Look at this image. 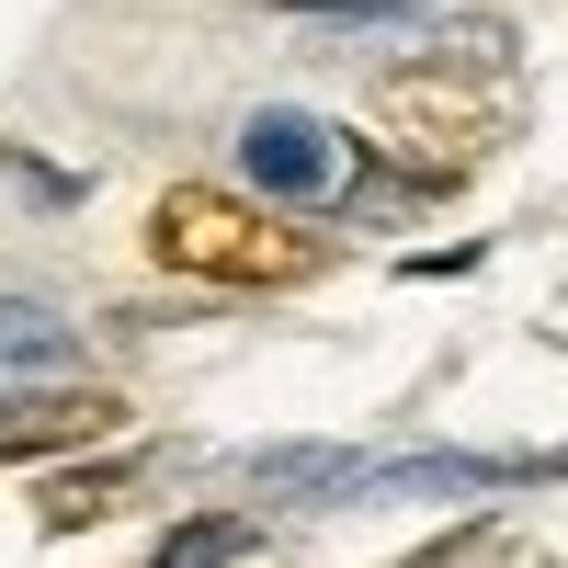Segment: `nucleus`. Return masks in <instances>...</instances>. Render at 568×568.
<instances>
[{"mask_svg": "<svg viewBox=\"0 0 568 568\" xmlns=\"http://www.w3.org/2000/svg\"><path fill=\"white\" fill-rule=\"evenodd\" d=\"M240 160H251V182H262V205H318V194H342L353 136H329V125L296 114V103H262V114L240 125Z\"/></svg>", "mask_w": 568, "mask_h": 568, "instance_id": "3", "label": "nucleus"}, {"mask_svg": "<svg viewBox=\"0 0 568 568\" xmlns=\"http://www.w3.org/2000/svg\"><path fill=\"white\" fill-rule=\"evenodd\" d=\"M80 353V329L58 307H34V296H0V375H69Z\"/></svg>", "mask_w": 568, "mask_h": 568, "instance_id": "6", "label": "nucleus"}, {"mask_svg": "<svg viewBox=\"0 0 568 568\" xmlns=\"http://www.w3.org/2000/svg\"><path fill=\"white\" fill-rule=\"evenodd\" d=\"M455 535H466V524H455ZM455 535H433V546H409L398 568H444V557H455Z\"/></svg>", "mask_w": 568, "mask_h": 568, "instance_id": "11", "label": "nucleus"}, {"mask_svg": "<svg viewBox=\"0 0 568 568\" xmlns=\"http://www.w3.org/2000/svg\"><path fill=\"white\" fill-rule=\"evenodd\" d=\"M466 12H489V0H466Z\"/></svg>", "mask_w": 568, "mask_h": 568, "instance_id": "13", "label": "nucleus"}, {"mask_svg": "<svg viewBox=\"0 0 568 568\" xmlns=\"http://www.w3.org/2000/svg\"><path fill=\"white\" fill-rule=\"evenodd\" d=\"M114 433H125V398H114V387H58V375L0 387V466H23V455H80V444H114Z\"/></svg>", "mask_w": 568, "mask_h": 568, "instance_id": "4", "label": "nucleus"}, {"mask_svg": "<svg viewBox=\"0 0 568 568\" xmlns=\"http://www.w3.org/2000/svg\"><path fill=\"white\" fill-rule=\"evenodd\" d=\"M125 489H136V466H69V478H45L34 524H45V535H91V524H114V511H125Z\"/></svg>", "mask_w": 568, "mask_h": 568, "instance_id": "5", "label": "nucleus"}, {"mask_svg": "<svg viewBox=\"0 0 568 568\" xmlns=\"http://www.w3.org/2000/svg\"><path fill=\"white\" fill-rule=\"evenodd\" d=\"M444 568H557V557H546V546H535V535H500V524H466V535H455V557H444Z\"/></svg>", "mask_w": 568, "mask_h": 568, "instance_id": "9", "label": "nucleus"}, {"mask_svg": "<svg viewBox=\"0 0 568 568\" xmlns=\"http://www.w3.org/2000/svg\"><path fill=\"white\" fill-rule=\"evenodd\" d=\"M284 12H398V0H284Z\"/></svg>", "mask_w": 568, "mask_h": 568, "instance_id": "10", "label": "nucleus"}, {"mask_svg": "<svg viewBox=\"0 0 568 568\" xmlns=\"http://www.w3.org/2000/svg\"><path fill=\"white\" fill-rule=\"evenodd\" d=\"M240 546H251V524H240V511H205V524L160 535V546H149V568H216V557H240Z\"/></svg>", "mask_w": 568, "mask_h": 568, "instance_id": "8", "label": "nucleus"}, {"mask_svg": "<svg viewBox=\"0 0 568 568\" xmlns=\"http://www.w3.org/2000/svg\"><path fill=\"white\" fill-rule=\"evenodd\" d=\"M375 125L409 160V182H466L511 136V58H398L375 80Z\"/></svg>", "mask_w": 568, "mask_h": 568, "instance_id": "1", "label": "nucleus"}, {"mask_svg": "<svg viewBox=\"0 0 568 568\" xmlns=\"http://www.w3.org/2000/svg\"><path fill=\"white\" fill-rule=\"evenodd\" d=\"M262 489H342L353 500V478H364V455H329V444H284V455H262L251 466Z\"/></svg>", "mask_w": 568, "mask_h": 568, "instance_id": "7", "label": "nucleus"}, {"mask_svg": "<svg viewBox=\"0 0 568 568\" xmlns=\"http://www.w3.org/2000/svg\"><path fill=\"white\" fill-rule=\"evenodd\" d=\"M149 251L194 284H296V273H318V251L296 227H273L251 194H216V182H171L149 205Z\"/></svg>", "mask_w": 568, "mask_h": 568, "instance_id": "2", "label": "nucleus"}, {"mask_svg": "<svg viewBox=\"0 0 568 568\" xmlns=\"http://www.w3.org/2000/svg\"><path fill=\"white\" fill-rule=\"evenodd\" d=\"M216 568H284V557H251V546H240V557H216Z\"/></svg>", "mask_w": 568, "mask_h": 568, "instance_id": "12", "label": "nucleus"}]
</instances>
